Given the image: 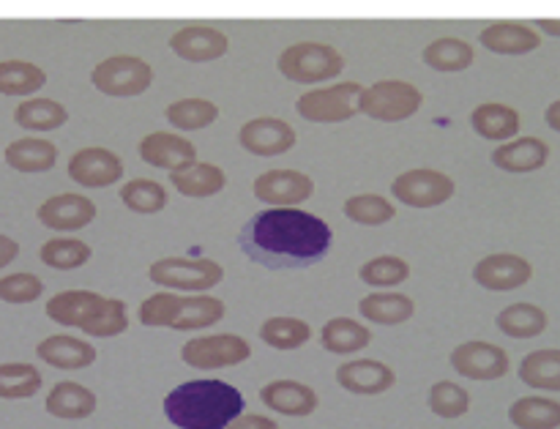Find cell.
<instances>
[{
    "mask_svg": "<svg viewBox=\"0 0 560 429\" xmlns=\"http://www.w3.org/2000/svg\"><path fill=\"white\" fill-rule=\"evenodd\" d=\"M334 233L320 217L299 208H271L244 224L238 246L266 268H310L331 250Z\"/></svg>",
    "mask_w": 560,
    "mask_h": 429,
    "instance_id": "6da1fadb",
    "label": "cell"
},
{
    "mask_svg": "<svg viewBox=\"0 0 560 429\" xmlns=\"http://www.w3.org/2000/svg\"><path fill=\"white\" fill-rule=\"evenodd\" d=\"M244 414V397L224 381H189L164 397V416L178 429H228Z\"/></svg>",
    "mask_w": 560,
    "mask_h": 429,
    "instance_id": "7a4b0ae2",
    "label": "cell"
},
{
    "mask_svg": "<svg viewBox=\"0 0 560 429\" xmlns=\"http://www.w3.org/2000/svg\"><path fill=\"white\" fill-rule=\"evenodd\" d=\"M47 317L85 332L88 337L109 339L129 328L126 304L120 299H104L93 290H63L47 301Z\"/></svg>",
    "mask_w": 560,
    "mask_h": 429,
    "instance_id": "3957f363",
    "label": "cell"
},
{
    "mask_svg": "<svg viewBox=\"0 0 560 429\" xmlns=\"http://www.w3.org/2000/svg\"><path fill=\"white\" fill-rule=\"evenodd\" d=\"M224 317V301L208 293L175 295L153 293L140 304V323L148 328H173V332H197Z\"/></svg>",
    "mask_w": 560,
    "mask_h": 429,
    "instance_id": "277c9868",
    "label": "cell"
},
{
    "mask_svg": "<svg viewBox=\"0 0 560 429\" xmlns=\"http://www.w3.org/2000/svg\"><path fill=\"white\" fill-rule=\"evenodd\" d=\"M279 71L288 77L290 82H301V85H315V82L337 80L345 69V58L339 49L323 42H299L282 49L277 60Z\"/></svg>",
    "mask_w": 560,
    "mask_h": 429,
    "instance_id": "5b68a950",
    "label": "cell"
},
{
    "mask_svg": "<svg viewBox=\"0 0 560 429\" xmlns=\"http://www.w3.org/2000/svg\"><path fill=\"white\" fill-rule=\"evenodd\" d=\"M148 279L159 288L180 293H208L224 279V268L211 257H162L148 268Z\"/></svg>",
    "mask_w": 560,
    "mask_h": 429,
    "instance_id": "8992f818",
    "label": "cell"
},
{
    "mask_svg": "<svg viewBox=\"0 0 560 429\" xmlns=\"http://www.w3.org/2000/svg\"><path fill=\"white\" fill-rule=\"evenodd\" d=\"M424 104V93L405 80H377L361 93V113L381 124H399L413 118Z\"/></svg>",
    "mask_w": 560,
    "mask_h": 429,
    "instance_id": "52a82bcc",
    "label": "cell"
},
{
    "mask_svg": "<svg viewBox=\"0 0 560 429\" xmlns=\"http://www.w3.org/2000/svg\"><path fill=\"white\" fill-rule=\"evenodd\" d=\"M153 80H156V74H153L151 63L137 58V55H113V58H104L102 63L93 66L91 71L93 88L113 98L140 96L153 85Z\"/></svg>",
    "mask_w": 560,
    "mask_h": 429,
    "instance_id": "ba28073f",
    "label": "cell"
},
{
    "mask_svg": "<svg viewBox=\"0 0 560 429\" xmlns=\"http://www.w3.org/2000/svg\"><path fill=\"white\" fill-rule=\"evenodd\" d=\"M361 93H364V85L353 80L317 88L295 102V113L312 124H342L361 113Z\"/></svg>",
    "mask_w": 560,
    "mask_h": 429,
    "instance_id": "9c48e42d",
    "label": "cell"
},
{
    "mask_svg": "<svg viewBox=\"0 0 560 429\" xmlns=\"http://www.w3.org/2000/svg\"><path fill=\"white\" fill-rule=\"evenodd\" d=\"M454 192H457L454 181L446 173L432 167L408 170V173L397 175L392 184V195L405 206L419 208V211L443 206V202L452 200Z\"/></svg>",
    "mask_w": 560,
    "mask_h": 429,
    "instance_id": "30bf717a",
    "label": "cell"
},
{
    "mask_svg": "<svg viewBox=\"0 0 560 429\" xmlns=\"http://www.w3.org/2000/svg\"><path fill=\"white\" fill-rule=\"evenodd\" d=\"M249 356V343L244 337H235V334H213V337L191 339L180 348L184 364L195 367V370H222V367L244 364Z\"/></svg>",
    "mask_w": 560,
    "mask_h": 429,
    "instance_id": "8fae6325",
    "label": "cell"
},
{
    "mask_svg": "<svg viewBox=\"0 0 560 429\" xmlns=\"http://www.w3.org/2000/svg\"><path fill=\"white\" fill-rule=\"evenodd\" d=\"M252 192L271 208H295L315 195V181L301 170H268L257 175Z\"/></svg>",
    "mask_w": 560,
    "mask_h": 429,
    "instance_id": "7c38bea8",
    "label": "cell"
},
{
    "mask_svg": "<svg viewBox=\"0 0 560 429\" xmlns=\"http://www.w3.org/2000/svg\"><path fill=\"white\" fill-rule=\"evenodd\" d=\"M452 367L457 370V375L468 378V381H498L509 372V353L498 345L481 343H463L452 350Z\"/></svg>",
    "mask_w": 560,
    "mask_h": 429,
    "instance_id": "4fadbf2b",
    "label": "cell"
},
{
    "mask_svg": "<svg viewBox=\"0 0 560 429\" xmlns=\"http://www.w3.org/2000/svg\"><path fill=\"white\" fill-rule=\"evenodd\" d=\"M69 178L85 189H104V186H113L124 178V162L109 148H80L69 159Z\"/></svg>",
    "mask_w": 560,
    "mask_h": 429,
    "instance_id": "5bb4252c",
    "label": "cell"
},
{
    "mask_svg": "<svg viewBox=\"0 0 560 429\" xmlns=\"http://www.w3.org/2000/svg\"><path fill=\"white\" fill-rule=\"evenodd\" d=\"M530 277H534L530 263L520 255H509V252L481 257L474 266L476 282L485 290H492V293H509V290L523 288V285L530 282Z\"/></svg>",
    "mask_w": 560,
    "mask_h": 429,
    "instance_id": "9a60e30c",
    "label": "cell"
},
{
    "mask_svg": "<svg viewBox=\"0 0 560 429\" xmlns=\"http://www.w3.org/2000/svg\"><path fill=\"white\" fill-rule=\"evenodd\" d=\"M238 142L255 156H282L295 146V129L282 118H252L241 126Z\"/></svg>",
    "mask_w": 560,
    "mask_h": 429,
    "instance_id": "2e32d148",
    "label": "cell"
},
{
    "mask_svg": "<svg viewBox=\"0 0 560 429\" xmlns=\"http://www.w3.org/2000/svg\"><path fill=\"white\" fill-rule=\"evenodd\" d=\"M142 162L156 170H170V173H184L191 164H197V148L186 137L173 135V131H151L140 140Z\"/></svg>",
    "mask_w": 560,
    "mask_h": 429,
    "instance_id": "e0dca14e",
    "label": "cell"
},
{
    "mask_svg": "<svg viewBox=\"0 0 560 429\" xmlns=\"http://www.w3.org/2000/svg\"><path fill=\"white\" fill-rule=\"evenodd\" d=\"M36 217L44 228L55 230V233H74L96 219V202L77 192H66V195H55L42 202Z\"/></svg>",
    "mask_w": 560,
    "mask_h": 429,
    "instance_id": "ac0fdd59",
    "label": "cell"
},
{
    "mask_svg": "<svg viewBox=\"0 0 560 429\" xmlns=\"http://www.w3.org/2000/svg\"><path fill=\"white\" fill-rule=\"evenodd\" d=\"M228 47V36L211 25H186L175 36H170V49L189 63H208V60L224 58Z\"/></svg>",
    "mask_w": 560,
    "mask_h": 429,
    "instance_id": "d6986e66",
    "label": "cell"
},
{
    "mask_svg": "<svg viewBox=\"0 0 560 429\" xmlns=\"http://www.w3.org/2000/svg\"><path fill=\"white\" fill-rule=\"evenodd\" d=\"M337 383L350 394H361V397H375V394L388 392L397 383L392 367L375 359H359L348 361L337 370Z\"/></svg>",
    "mask_w": 560,
    "mask_h": 429,
    "instance_id": "ffe728a7",
    "label": "cell"
},
{
    "mask_svg": "<svg viewBox=\"0 0 560 429\" xmlns=\"http://www.w3.org/2000/svg\"><path fill=\"white\" fill-rule=\"evenodd\" d=\"M481 47L495 55H528L539 49L541 36L525 22H490L479 36Z\"/></svg>",
    "mask_w": 560,
    "mask_h": 429,
    "instance_id": "44dd1931",
    "label": "cell"
},
{
    "mask_svg": "<svg viewBox=\"0 0 560 429\" xmlns=\"http://www.w3.org/2000/svg\"><path fill=\"white\" fill-rule=\"evenodd\" d=\"M550 159V146L539 137H520L492 151V164L503 173H536Z\"/></svg>",
    "mask_w": 560,
    "mask_h": 429,
    "instance_id": "7402d4cb",
    "label": "cell"
},
{
    "mask_svg": "<svg viewBox=\"0 0 560 429\" xmlns=\"http://www.w3.org/2000/svg\"><path fill=\"white\" fill-rule=\"evenodd\" d=\"M260 399L266 408L277 410L282 416H312L317 410V394L312 386L299 381H273L260 389Z\"/></svg>",
    "mask_w": 560,
    "mask_h": 429,
    "instance_id": "603a6c76",
    "label": "cell"
},
{
    "mask_svg": "<svg viewBox=\"0 0 560 429\" xmlns=\"http://www.w3.org/2000/svg\"><path fill=\"white\" fill-rule=\"evenodd\" d=\"M36 356L55 370H85L96 361V348L69 334H55L38 343Z\"/></svg>",
    "mask_w": 560,
    "mask_h": 429,
    "instance_id": "cb8c5ba5",
    "label": "cell"
},
{
    "mask_svg": "<svg viewBox=\"0 0 560 429\" xmlns=\"http://www.w3.org/2000/svg\"><path fill=\"white\" fill-rule=\"evenodd\" d=\"M470 126L490 142H512L520 131V113L509 104L485 102L470 113Z\"/></svg>",
    "mask_w": 560,
    "mask_h": 429,
    "instance_id": "d4e9b609",
    "label": "cell"
},
{
    "mask_svg": "<svg viewBox=\"0 0 560 429\" xmlns=\"http://www.w3.org/2000/svg\"><path fill=\"white\" fill-rule=\"evenodd\" d=\"M49 416L55 419H88V416L96 410V394L91 389L80 386V383H58L52 386V392L47 394V403H44Z\"/></svg>",
    "mask_w": 560,
    "mask_h": 429,
    "instance_id": "484cf974",
    "label": "cell"
},
{
    "mask_svg": "<svg viewBox=\"0 0 560 429\" xmlns=\"http://www.w3.org/2000/svg\"><path fill=\"white\" fill-rule=\"evenodd\" d=\"M58 162V148L38 137H22L5 148V164L20 173H47Z\"/></svg>",
    "mask_w": 560,
    "mask_h": 429,
    "instance_id": "4316f807",
    "label": "cell"
},
{
    "mask_svg": "<svg viewBox=\"0 0 560 429\" xmlns=\"http://www.w3.org/2000/svg\"><path fill=\"white\" fill-rule=\"evenodd\" d=\"M170 184L184 197H213L228 186V175L217 164L197 162L184 173H170Z\"/></svg>",
    "mask_w": 560,
    "mask_h": 429,
    "instance_id": "83f0119b",
    "label": "cell"
},
{
    "mask_svg": "<svg viewBox=\"0 0 560 429\" xmlns=\"http://www.w3.org/2000/svg\"><path fill=\"white\" fill-rule=\"evenodd\" d=\"M359 312L364 321L377 323V326H399L413 317L416 304L410 295L402 293H370L361 299Z\"/></svg>",
    "mask_w": 560,
    "mask_h": 429,
    "instance_id": "f1b7e54d",
    "label": "cell"
},
{
    "mask_svg": "<svg viewBox=\"0 0 560 429\" xmlns=\"http://www.w3.org/2000/svg\"><path fill=\"white\" fill-rule=\"evenodd\" d=\"M421 58H424V63L430 66V69L443 71V74L465 71L474 63V44L457 36H441L435 38V42L427 44Z\"/></svg>",
    "mask_w": 560,
    "mask_h": 429,
    "instance_id": "f546056e",
    "label": "cell"
},
{
    "mask_svg": "<svg viewBox=\"0 0 560 429\" xmlns=\"http://www.w3.org/2000/svg\"><path fill=\"white\" fill-rule=\"evenodd\" d=\"M323 348L334 356H350L364 350L372 343V334L364 323L350 321V317H334L323 326Z\"/></svg>",
    "mask_w": 560,
    "mask_h": 429,
    "instance_id": "4dcf8cb0",
    "label": "cell"
},
{
    "mask_svg": "<svg viewBox=\"0 0 560 429\" xmlns=\"http://www.w3.org/2000/svg\"><path fill=\"white\" fill-rule=\"evenodd\" d=\"M520 381L541 392H560V350H534L520 364Z\"/></svg>",
    "mask_w": 560,
    "mask_h": 429,
    "instance_id": "1f68e13d",
    "label": "cell"
},
{
    "mask_svg": "<svg viewBox=\"0 0 560 429\" xmlns=\"http://www.w3.org/2000/svg\"><path fill=\"white\" fill-rule=\"evenodd\" d=\"M47 85V74L27 60H0V93L3 96H31Z\"/></svg>",
    "mask_w": 560,
    "mask_h": 429,
    "instance_id": "d6a6232c",
    "label": "cell"
},
{
    "mask_svg": "<svg viewBox=\"0 0 560 429\" xmlns=\"http://www.w3.org/2000/svg\"><path fill=\"white\" fill-rule=\"evenodd\" d=\"M501 334L512 339H534L547 328V315L536 304H512L495 317Z\"/></svg>",
    "mask_w": 560,
    "mask_h": 429,
    "instance_id": "836d02e7",
    "label": "cell"
},
{
    "mask_svg": "<svg viewBox=\"0 0 560 429\" xmlns=\"http://www.w3.org/2000/svg\"><path fill=\"white\" fill-rule=\"evenodd\" d=\"M509 419L520 429H558L560 403L547 397H523L509 408Z\"/></svg>",
    "mask_w": 560,
    "mask_h": 429,
    "instance_id": "e575fe53",
    "label": "cell"
},
{
    "mask_svg": "<svg viewBox=\"0 0 560 429\" xmlns=\"http://www.w3.org/2000/svg\"><path fill=\"white\" fill-rule=\"evenodd\" d=\"M16 126L31 131H52L69 120V113L60 102L55 98H31V102H22L14 109Z\"/></svg>",
    "mask_w": 560,
    "mask_h": 429,
    "instance_id": "d590c367",
    "label": "cell"
},
{
    "mask_svg": "<svg viewBox=\"0 0 560 429\" xmlns=\"http://www.w3.org/2000/svg\"><path fill=\"white\" fill-rule=\"evenodd\" d=\"M312 328L299 317H268L260 326V339L273 350H299L310 343Z\"/></svg>",
    "mask_w": 560,
    "mask_h": 429,
    "instance_id": "8d00e7d4",
    "label": "cell"
},
{
    "mask_svg": "<svg viewBox=\"0 0 560 429\" xmlns=\"http://www.w3.org/2000/svg\"><path fill=\"white\" fill-rule=\"evenodd\" d=\"M164 118H167V124H173L175 129L195 131L217 124L219 107L213 102H208V98H180V102H173L164 109Z\"/></svg>",
    "mask_w": 560,
    "mask_h": 429,
    "instance_id": "74e56055",
    "label": "cell"
},
{
    "mask_svg": "<svg viewBox=\"0 0 560 429\" xmlns=\"http://www.w3.org/2000/svg\"><path fill=\"white\" fill-rule=\"evenodd\" d=\"M42 263L55 271H74L91 260V246L80 239H52L42 246Z\"/></svg>",
    "mask_w": 560,
    "mask_h": 429,
    "instance_id": "f35d334b",
    "label": "cell"
},
{
    "mask_svg": "<svg viewBox=\"0 0 560 429\" xmlns=\"http://www.w3.org/2000/svg\"><path fill=\"white\" fill-rule=\"evenodd\" d=\"M342 211L350 222L366 224V228H381V224L392 222V219L397 217V208H394L392 200H386L383 195L350 197V200H345Z\"/></svg>",
    "mask_w": 560,
    "mask_h": 429,
    "instance_id": "ab89813d",
    "label": "cell"
},
{
    "mask_svg": "<svg viewBox=\"0 0 560 429\" xmlns=\"http://www.w3.org/2000/svg\"><path fill=\"white\" fill-rule=\"evenodd\" d=\"M120 200L135 213H159L167 206V189L151 178H135L129 184H124Z\"/></svg>",
    "mask_w": 560,
    "mask_h": 429,
    "instance_id": "60d3db41",
    "label": "cell"
},
{
    "mask_svg": "<svg viewBox=\"0 0 560 429\" xmlns=\"http://www.w3.org/2000/svg\"><path fill=\"white\" fill-rule=\"evenodd\" d=\"M408 277L410 263L397 255H381L359 268V279L361 282L372 285V288H397V285H402Z\"/></svg>",
    "mask_w": 560,
    "mask_h": 429,
    "instance_id": "b9f144b4",
    "label": "cell"
},
{
    "mask_svg": "<svg viewBox=\"0 0 560 429\" xmlns=\"http://www.w3.org/2000/svg\"><path fill=\"white\" fill-rule=\"evenodd\" d=\"M42 389V372L33 364H0V399H27Z\"/></svg>",
    "mask_w": 560,
    "mask_h": 429,
    "instance_id": "7bdbcfd3",
    "label": "cell"
},
{
    "mask_svg": "<svg viewBox=\"0 0 560 429\" xmlns=\"http://www.w3.org/2000/svg\"><path fill=\"white\" fill-rule=\"evenodd\" d=\"M430 408L441 419H459L468 414L470 394L452 381H441L430 389Z\"/></svg>",
    "mask_w": 560,
    "mask_h": 429,
    "instance_id": "ee69618b",
    "label": "cell"
},
{
    "mask_svg": "<svg viewBox=\"0 0 560 429\" xmlns=\"http://www.w3.org/2000/svg\"><path fill=\"white\" fill-rule=\"evenodd\" d=\"M44 282L33 274H11L0 279V301L5 304H33L42 299Z\"/></svg>",
    "mask_w": 560,
    "mask_h": 429,
    "instance_id": "f6af8a7d",
    "label": "cell"
},
{
    "mask_svg": "<svg viewBox=\"0 0 560 429\" xmlns=\"http://www.w3.org/2000/svg\"><path fill=\"white\" fill-rule=\"evenodd\" d=\"M228 429H279V425L268 416H257V414H241L238 419L233 421Z\"/></svg>",
    "mask_w": 560,
    "mask_h": 429,
    "instance_id": "bcb514c9",
    "label": "cell"
},
{
    "mask_svg": "<svg viewBox=\"0 0 560 429\" xmlns=\"http://www.w3.org/2000/svg\"><path fill=\"white\" fill-rule=\"evenodd\" d=\"M16 255H20V244L14 239H9V235H0V268L14 263Z\"/></svg>",
    "mask_w": 560,
    "mask_h": 429,
    "instance_id": "7dc6e473",
    "label": "cell"
},
{
    "mask_svg": "<svg viewBox=\"0 0 560 429\" xmlns=\"http://www.w3.org/2000/svg\"><path fill=\"white\" fill-rule=\"evenodd\" d=\"M545 120H547V126H550V129L560 131V98H558V102H552L550 107H547Z\"/></svg>",
    "mask_w": 560,
    "mask_h": 429,
    "instance_id": "c3c4849f",
    "label": "cell"
},
{
    "mask_svg": "<svg viewBox=\"0 0 560 429\" xmlns=\"http://www.w3.org/2000/svg\"><path fill=\"white\" fill-rule=\"evenodd\" d=\"M539 27L547 33V36L560 38V20H539Z\"/></svg>",
    "mask_w": 560,
    "mask_h": 429,
    "instance_id": "681fc988",
    "label": "cell"
}]
</instances>
